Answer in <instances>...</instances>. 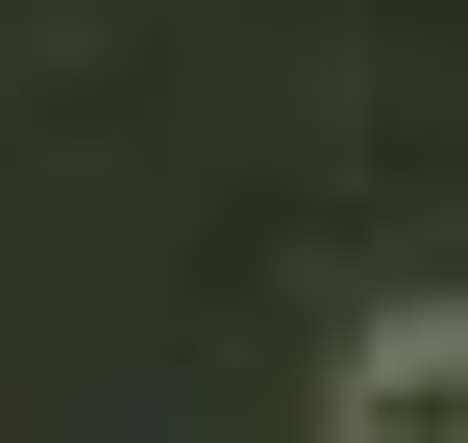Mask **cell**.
I'll list each match as a JSON object with an SVG mask.
<instances>
[{
	"label": "cell",
	"mask_w": 468,
	"mask_h": 443,
	"mask_svg": "<svg viewBox=\"0 0 468 443\" xmlns=\"http://www.w3.org/2000/svg\"><path fill=\"white\" fill-rule=\"evenodd\" d=\"M346 419H370V443H468V296L346 321Z\"/></svg>",
	"instance_id": "cell-1"
}]
</instances>
